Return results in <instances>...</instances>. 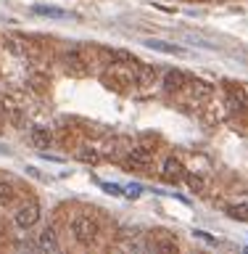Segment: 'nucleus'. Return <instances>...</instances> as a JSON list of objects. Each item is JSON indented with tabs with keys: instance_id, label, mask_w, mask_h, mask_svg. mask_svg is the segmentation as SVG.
Returning <instances> with one entry per match:
<instances>
[{
	"instance_id": "6",
	"label": "nucleus",
	"mask_w": 248,
	"mask_h": 254,
	"mask_svg": "<svg viewBox=\"0 0 248 254\" xmlns=\"http://www.w3.org/2000/svg\"><path fill=\"white\" fill-rule=\"evenodd\" d=\"M227 106L233 111L246 114V111H248V95L243 93V87H235V85L227 87Z\"/></svg>"
},
{
	"instance_id": "19",
	"label": "nucleus",
	"mask_w": 248,
	"mask_h": 254,
	"mask_svg": "<svg viewBox=\"0 0 248 254\" xmlns=\"http://www.w3.org/2000/svg\"><path fill=\"white\" fill-rule=\"evenodd\" d=\"M124 193L130 196V198H138V196L143 193V186H138V183H130V186L124 188Z\"/></svg>"
},
{
	"instance_id": "17",
	"label": "nucleus",
	"mask_w": 248,
	"mask_h": 254,
	"mask_svg": "<svg viewBox=\"0 0 248 254\" xmlns=\"http://www.w3.org/2000/svg\"><path fill=\"white\" fill-rule=\"evenodd\" d=\"M79 159L87 162V164H98L100 162V154L95 148H82V151H79Z\"/></svg>"
},
{
	"instance_id": "4",
	"label": "nucleus",
	"mask_w": 248,
	"mask_h": 254,
	"mask_svg": "<svg viewBox=\"0 0 248 254\" xmlns=\"http://www.w3.org/2000/svg\"><path fill=\"white\" fill-rule=\"evenodd\" d=\"M150 159H153V151H150V148L135 146V148H130V156L124 159V164L132 167V170H146V167L150 164Z\"/></svg>"
},
{
	"instance_id": "10",
	"label": "nucleus",
	"mask_w": 248,
	"mask_h": 254,
	"mask_svg": "<svg viewBox=\"0 0 248 254\" xmlns=\"http://www.w3.org/2000/svg\"><path fill=\"white\" fill-rule=\"evenodd\" d=\"M146 45H148V48H153V51L169 53V56H185V48L172 45V43H164V40H146Z\"/></svg>"
},
{
	"instance_id": "18",
	"label": "nucleus",
	"mask_w": 248,
	"mask_h": 254,
	"mask_svg": "<svg viewBox=\"0 0 248 254\" xmlns=\"http://www.w3.org/2000/svg\"><path fill=\"white\" fill-rule=\"evenodd\" d=\"M100 188L106 190V193H111V196H122V193H124V190L119 188L116 183H100Z\"/></svg>"
},
{
	"instance_id": "8",
	"label": "nucleus",
	"mask_w": 248,
	"mask_h": 254,
	"mask_svg": "<svg viewBox=\"0 0 248 254\" xmlns=\"http://www.w3.org/2000/svg\"><path fill=\"white\" fill-rule=\"evenodd\" d=\"M37 246H40L43 252H58L61 244H58V236H55V230H53V228H45L43 233H40V238H37Z\"/></svg>"
},
{
	"instance_id": "15",
	"label": "nucleus",
	"mask_w": 248,
	"mask_h": 254,
	"mask_svg": "<svg viewBox=\"0 0 248 254\" xmlns=\"http://www.w3.org/2000/svg\"><path fill=\"white\" fill-rule=\"evenodd\" d=\"M185 180H188V186H190V190H196V193H203L206 190V180L201 178V175H196V172H185Z\"/></svg>"
},
{
	"instance_id": "11",
	"label": "nucleus",
	"mask_w": 248,
	"mask_h": 254,
	"mask_svg": "<svg viewBox=\"0 0 248 254\" xmlns=\"http://www.w3.org/2000/svg\"><path fill=\"white\" fill-rule=\"evenodd\" d=\"M32 143H35V148L50 146V132H48V127H32Z\"/></svg>"
},
{
	"instance_id": "5",
	"label": "nucleus",
	"mask_w": 248,
	"mask_h": 254,
	"mask_svg": "<svg viewBox=\"0 0 248 254\" xmlns=\"http://www.w3.org/2000/svg\"><path fill=\"white\" fill-rule=\"evenodd\" d=\"M161 178L166 183H180V180H185V167H182L180 159H164V164H161Z\"/></svg>"
},
{
	"instance_id": "20",
	"label": "nucleus",
	"mask_w": 248,
	"mask_h": 254,
	"mask_svg": "<svg viewBox=\"0 0 248 254\" xmlns=\"http://www.w3.org/2000/svg\"><path fill=\"white\" fill-rule=\"evenodd\" d=\"M193 236H198V238H203L206 244H217V241H214V238H211L209 233H206V230H193Z\"/></svg>"
},
{
	"instance_id": "3",
	"label": "nucleus",
	"mask_w": 248,
	"mask_h": 254,
	"mask_svg": "<svg viewBox=\"0 0 248 254\" xmlns=\"http://www.w3.org/2000/svg\"><path fill=\"white\" fill-rule=\"evenodd\" d=\"M63 66H66V71L71 77H87L90 74V64L85 61V56L79 51H69L63 56Z\"/></svg>"
},
{
	"instance_id": "2",
	"label": "nucleus",
	"mask_w": 248,
	"mask_h": 254,
	"mask_svg": "<svg viewBox=\"0 0 248 254\" xmlns=\"http://www.w3.org/2000/svg\"><path fill=\"white\" fill-rule=\"evenodd\" d=\"M40 220V204L37 201H29V204H21L16 209V225L21 230H29L32 225H37Z\"/></svg>"
},
{
	"instance_id": "12",
	"label": "nucleus",
	"mask_w": 248,
	"mask_h": 254,
	"mask_svg": "<svg viewBox=\"0 0 248 254\" xmlns=\"http://www.w3.org/2000/svg\"><path fill=\"white\" fill-rule=\"evenodd\" d=\"M188 85H190V90H193L196 98H209L211 95V85L203 82V79H188Z\"/></svg>"
},
{
	"instance_id": "9",
	"label": "nucleus",
	"mask_w": 248,
	"mask_h": 254,
	"mask_svg": "<svg viewBox=\"0 0 248 254\" xmlns=\"http://www.w3.org/2000/svg\"><path fill=\"white\" fill-rule=\"evenodd\" d=\"M185 85H188V77L182 74V71H166V77H164L166 93H177V90H182Z\"/></svg>"
},
{
	"instance_id": "7",
	"label": "nucleus",
	"mask_w": 248,
	"mask_h": 254,
	"mask_svg": "<svg viewBox=\"0 0 248 254\" xmlns=\"http://www.w3.org/2000/svg\"><path fill=\"white\" fill-rule=\"evenodd\" d=\"M132 71H135V85H153V79H156V69H153V66L135 61Z\"/></svg>"
},
{
	"instance_id": "14",
	"label": "nucleus",
	"mask_w": 248,
	"mask_h": 254,
	"mask_svg": "<svg viewBox=\"0 0 248 254\" xmlns=\"http://www.w3.org/2000/svg\"><path fill=\"white\" fill-rule=\"evenodd\" d=\"M227 214H230L233 220L248 222V204H230V206H227Z\"/></svg>"
},
{
	"instance_id": "1",
	"label": "nucleus",
	"mask_w": 248,
	"mask_h": 254,
	"mask_svg": "<svg viewBox=\"0 0 248 254\" xmlns=\"http://www.w3.org/2000/svg\"><path fill=\"white\" fill-rule=\"evenodd\" d=\"M71 233H74V238H77L79 244L90 246L95 238H98V222L82 214V217H77L74 222H71Z\"/></svg>"
},
{
	"instance_id": "16",
	"label": "nucleus",
	"mask_w": 248,
	"mask_h": 254,
	"mask_svg": "<svg viewBox=\"0 0 248 254\" xmlns=\"http://www.w3.org/2000/svg\"><path fill=\"white\" fill-rule=\"evenodd\" d=\"M13 186H11V183H0V206H8V204H11L13 201Z\"/></svg>"
},
{
	"instance_id": "13",
	"label": "nucleus",
	"mask_w": 248,
	"mask_h": 254,
	"mask_svg": "<svg viewBox=\"0 0 248 254\" xmlns=\"http://www.w3.org/2000/svg\"><path fill=\"white\" fill-rule=\"evenodd\" d=\"M35 13L48 16V19H66V16H69L63 8H55V5H35Z\"/></svg>"
}]
</instances>
